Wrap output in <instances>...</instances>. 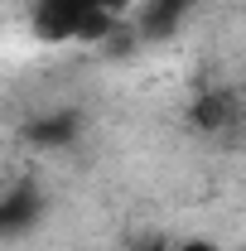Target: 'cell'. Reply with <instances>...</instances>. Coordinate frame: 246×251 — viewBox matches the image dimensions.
Returning a JSON list of instances; mask_svg holds the SVG:
<instances>
[{
  "mask_svg": "<svg viewBox=\"0 0 246 251\" xmlns=\"http://www.w3.org/2000/svg\"><path fill=\"white\" fill-rule=\"evenodd\" d=\"M92 15V0H34L29 25L44 44H68L82 34V20Z\"/></svg>",
  "mask_w": 246,
  "mask_h": 251,
  "instance_id": "2",
  "label": "cell"
},
{
  "mask_svg": "<svg viewBox=\"0 0 246 251\" xmlns=\"http://www.w3.org/2000/svg\"><path fill=\"white\" fill-rule=\"evenodd\" d=\"M77 135V116H49V121L29 126V140L39 145H58V140H73Z\"/></svg>",
  "mask_w": 246,
  "mask_h": 251,
  "instance_id": "5",
  "label": "cell"
},
{
  "mask_svg": "<svg viewBox=\"0 0 246 251\" xmlns=\"http://www.w3.org/2000/svg\"><path fill=\"white\" fill-rule=\"evenodd\" d=\"M34 213H39V193L20 184L10 198H0V232H20V227H29Z\"/></svg>",
  "mask_w": 246,
  "mask_h": 251,
  "instance_id": "3",
  "label": "cell"
},
{
  "mask_svg": "<svg viewBox=\"0 0 246 251\" xmlns=\"http://www.w3.org/2000/svg\"><path fill=\"white\" fill-rule=\"evenodd\" d=\"M179 251H217V247H213V242H184Z\"/></svg>",
  "mask_w": 246,
  "mask_h": 251,
  "instance_id": "7",
  "label": "cell"
},
{
  "mask_svg": "<svg viewBox=\"0 0 246 251\" xmlns=\"http://www.w3.org/2000/svg\"><path fill=\"white\" fill-rule=\"evenodd\" d=\"M125 5H130V0H92V10H106V15H116V20L125 15Z\"/></svg>",
  "mask_w": 246,
  "mask_h": 251,
  "instance_id": "6",
  "label": "cell"
},
{
  "mask_svg": "<svg viewBox=\"0 0 246 251\" xmlns=\"http://www.w3.org/2000/svg\"><path fill=\"white\" fill-rule=\"evenodd\" d=\"M188 5H193V0H150L145 15H140V34H150V39L174 34V25H179V15H184Z\"/></svg>",
  "mask_w": 246,
  "mask_h": 251,
  "instance_id": "4",
  "label": "cell"
},
{
  "mask_svg": "<svg viewBox=\"0 0 246 251\" xmlns=\"http://www.w3.org/2000/svg\"><path fill=\"white\" fill-rule=\"evenodd\" d=\"M193 126L217 140V145H232V140H242L246 135V97L232 92V87H208V92H198L193 101Z\"/></svg>",
  "mask_w": 246,
  "mask_h": 251,
  "instance_id": "1",
  "label": "cell"
}]
</instances>
